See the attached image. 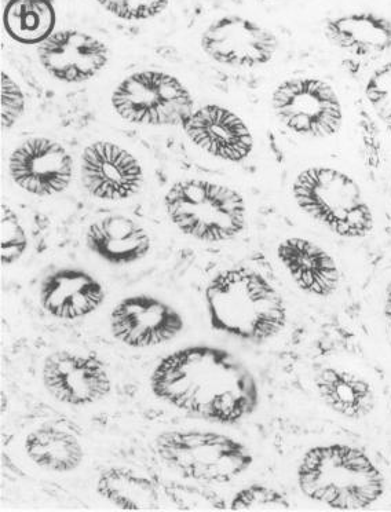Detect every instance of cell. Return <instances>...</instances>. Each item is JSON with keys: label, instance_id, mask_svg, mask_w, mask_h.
<instances>
[{"label": "cell", "instance_id": "30bf717a", "mask_svg": "<svg viewBox=\"0 0 391 512\" xmlns=\"http://www.w3.org/2000/svg\"><path fill=\"white\" fill-rule=\"evenodd\" d=\"M113 338L131 349L166 345L181 335L185 321L181 313L151 295L127 296L116 303L109 317Z\"/></svg>", "mask_w": 391, "mask_h": 512}, {"label": "cell", "instance_id": "7c38bea8", "mask_svg": "<svg viewBox=\"0 0 391 512\" xmlns=\"http://www.w3.org/2000/svg\"><path fill=\"white\" fill-rule=\"evenodd\" d=\"M80 177L90 196L104 201L129 200L144 184L137 157L109 141L93 142L80 157Z\"/></svg>", "mask_w": 391, "mask_h": 512}, {"label": "cell", "instance_id": "8fae6325", "mask_svg": "<svg viewBox=\"0 0 391 512\" xmlns=\"http://www.w3.org/2000/svg\"><path fill=\"white\" fill-rule=\"evenodd\" d=\"M202 49L211 60L225 67L258 68L276 56L279 39L250 18L225 16L203 32Z\"/></svg>", "mask_w": 391, "mask_h": 512}, {"label": "cell", "instance_id": "2e32d148", "mask_svg": "<svg viewBox=\"0 0 391 512\" xmlns=\"http://www.w3.org/2000/svg\"><path fill=\"white\" fill-rule=\"evenodd\" d=\"M107 298L104 285L79 268H61L47 274L39 288V302L49 316L79 320L97 312Z\"/></svg>", "mask_w": 391, "mask_h": 512}, {"label": "cell", "instance_id": "277c9868", "mask_svg": "<svg viewBox=\"0 0 391 512\" xmlns=\"http://www.w3.org/2000/svg\"><path fill=\"white\" fill-rule=\"evenodd\" d=\"M164 208L179 232L203 243L236 239L247 226V204L241 193L203 179L175 182L164 196Z\"/></svg>", "mask_w": 391, "mask_h": 512}, {"label": "cell", "instance_id": "ac0fdd59", "mask_svg": "<svg viewBox=\"0 0 391 512\" xmlns=\"http://www.w3.org/2000/svg\"><path fill=\"white\" fill-rule=\"evenodd\" d=\"M87 248L113 266L133 265L152 250L144 226L126 215H109L91 223L86 232Z\"/></svg>", "mask_w": 391, "mask_h": 512}, {"label": "cell", "instance_id": "3957f363", "mask_svg": "<svg viewBox=\"0 0 391 512\" xmlns=\"http://www.w3.org/2000/svg\"><path fill=\"white\" fill-rule=\"evenodd\" d=\"M297 478L303 495L332 510H365L385 493V478L371 457L345 444L310 448L299 463Z\"/></svg>", "mask_w": 391, "mask_h": 512}, {"label": "cell", "instance_id": "52a82bcc", "mask_svg": "<svg viewBox=\"0 0 391 512\" xmlns=\"http://www.w3.org/2000/svg\"><path fill=\"white\" fill-rule=\"evenodd\" d=\"M112 108L123 120L141 126H181L195 111L192 94L166 72L142 71L127 76L112 93Z\"/></svg>", "mask_w": 391, "mask_h": 512}, {"label": "cell", "instance_id": "7402d4cb", "mask_svg": "<svg viewBox=\"0 0 391 512\" xmlns=\"http://www.w3.org/2000/svg\"><path fill=\"white\" fill-rule=\"evenodd\" d=\"M24 449L32 463L51 473H72L84 460V449L78 437L54 426L31 431L25 438Z\"/></svg>", "mask_w": 391, "mask_h": 512}, {"label": "cell", "instance_id": "d6986e66", "mask_svg": "<svg viewBox=\"0 0 391 512\" xmlns=\"http://www.w3.org/2000/svg\"><path fill=\"white\" fill-rule=\"evenodd\" d=\"M324 34L332 45L356 57H372L391 49V20L378 13L358 12L330 18Z\"/></svg>", "mask_w": 391, "mask_h": 512}, {"label": "cell", "instance_id": "4fadbf2b", "mask_svg": "<svg viewBox=\"0 0 391 512\" xmlns=\"http://www.w3.org/2000/svg\"><path fill=\"white\" fill-rule=\"evenodd\" d=\"M9 173L14 184L29 195H58L71 185L72 157L57 141L45 137L29 138L10 155Z\"/></svg>", "mask_w": 391, "mask_h": 512}, {"label": "cell", "instance_id": "83f0119b", "mask_svg": "<svg viewBox=\"0 0 391 512\" xmlns=\"http://www.w3.org/2000/svg\"><path fill=\"white\" fill-rule=\"evenodd\" d=\"M365 97L375 115L391 126V61L375 69L365 84Z\"/></svg>", "mask_w": 391, "mask_h": 512}, {"label": "cell", "instance_id": "4dcf8cb0", "mask_svg": "<svg viewBox=\"0 0 391 512\" xmlns=\"http://www.w3.org/2000/svg\"><path fill=\"white\" fill-rule=\"evenodd\" d=\"M383 313H385L387 327H389L391 332V281L390 284L387 285L386 294H385V309H383Z\"/></svg>", "mask_w": 391, "mask_h": 512}, {"label": "cell", "instance_id": "7a4b0ae2", "mask_svg": "<svg viewBox=\"0 0 391 512\" xmlns=\"http://www.w3.org/2000/svg\"><path fill=\"white\" fill-rule=\"evenodd\" d=\"M215 331L251 343H265L287 325V305L257 270L240 266L215 274L204 291Z\"/></svg>", "mask_w": 391, "mask_h": 512}, {"label": "cell", "instance_id": "4316f807", "mask_svg": "<svg viewBox=\"0 0 391 512\" xmlns=\"http://www.w3.org/2000/svg\"><path fill=\"white\" fill-rule=\"evenodd\" d=\"M112 16L124 21L152 20L166 12L170 0H95Z\"/></svg>", "mask_w": 391, "mask_h": 512}, {"label": "cell", "instance_id": "603a6c76", "mask_svg": "<svg viewBox=\"0 0 391 512\" xmlns=\"http://www.w3.org/2000/svg\"><path fill=\"white\" fill-rule=\"evenodd\" d=\"M56 23L51 0H9L3 12L6 34L21 45H42L54 34Z\"/></svg>", "mask_w": 391, "mask_h": 512}, {"label": "cell", "instance_id": "44dd1931", "mask_svg": "<svg viewBox=\"0 0 391 512\" xmlns=\"http://www.w3.org/2000/svg\"><path fill=\"white\" fill-rule=\"evenodd\" d=\"M95 490L119 510L159 511L162 508L159 485L130 468H105L98 475Z\"/></svg>", "mask_w": 391, "mask_h": 512}, {"label": "cell", "instance_id": "5bb4252c", "mask_svg": "<svg viewBox=\"0 0 391 512\" xmlns=\"http://www.w3.org/2000/svg\"><path fill=\"white\" fill-rule=\"evenodd\" d=\"M181 127L193 145L222 162H244L254 151V137L247 123L225 106L210 104L195 109Z\"/></svg>", "mask_w": 391, "mask_h": 512}, {"label": "cell", "instance_id": "ba28073f", "mask_svg": "<svg viewBox=\"0 0 391 512\" xmlns=\"http://www.w3.org/2000/svg\"><path fill=\"white\" fill-rule=\"evenodd\" d=\"M272 109L285 128L301 137L330 138L342 130L341 98L321 79L284 80L272 93Z\"/></svg>", "mask_w": 391, "mask_h": 512}, {"label": "cell", "instance_id": "9a60e30c", "mask_svg": "<svg viewBox=\"0 0 391 512\" xmlns=\"http://www.w3.org/2000/svg\"><path fill=\"white\" fill-rule=\"evenodd\" d=\"M40 65L58 82H89L107 67L109 49L102 40L79 31L64 29L54 32L39 45Z\"/></svg>", "mask_w": 391, "mask_h": 512}, {"label": "cell", "instance_id": "cb8c5ba5", "mask_svg": "<svg viewBox=\"0 0 391 512\" xmlns=\"http://www.w3.org/2000/svg\"><path fill=\"white\" fill-rule=\"evenodd\" d=\"M164 497L179 511H225L229 504L207 484L170 481L162 486Z\"/></svg>", "mask_w": 391, "mask_h": 512}, {"label": "cell", "instance_id": "d4e9b609", "mask_svg": "<svg viewBox=\"0 0 391 512\" xmlns=\"http://www.w3.org/2000/svg\"><path fill=\"white\" fill-rule=\"evenodd\" d=\"M28 248V236L23 223L12 208L0 206V259L2 265L12 266L23 258Z\"/></svg>", "mask_w": 391, "mask_h": 512}, {"label": "cell", "instance_id": "f546056e", "mask_svg": "<svg viewBox=\"0 0 391 512\" xmlns=\"http://www.w3.org/2000/svg\"><path fill=\"white\" fill-rule=\"evenodd\" d=\"M363 157L368 171H378L383 163V141L378 124L367 111L358 115Z\"/></svg>", "mask_w": 391, "mask_h": 512}, {"label": "cell", "instance_id": "484cf974", "mask_svg": "<svg viewBox=\"0 0 391 512\" xmlns=\"http://www.w3.org/2000/svg\"><path fill=\"white\" fill-rule=\"evenodd\" d=\"M290 508L291 501L284 493L261 484L240 489L229 503L232 511H283Z\"/></svg>", "mask_w": 391, "mask_h": 512}, {"label": "cell", "instance_id": "6da1fadb", "mask_svg": "<svg viewBox=\"0 0 391 512\" xmlns=\"http://www.w3.org/2000/svg\"><path fill=\"white\" fill-rule=\"evenodd\" d=\"M149 382L157 400L222 426L251 418L261 402L258 380L246 362L217 346L175 350L157 364Z\"/></svg>", "mask_w": 391, "mask_h": 512}, {"label": "cell", "instance_id": "f1b7e54d", "mask_svg": "<svg viewBox=\"0 0 391 512\" xmlns=\"http://www.w3.org/2000/svg\"><path fill=\"white\" fill-rule=\"evenodd\" d=\"M2 84H0V117H2L3 130H10L16 126L18 120L25 112V95L16 80L2 71Z\"/></svg>", "mask_w": 391, "mask_h": 512}, {"label": "cell", "instance_id": "5b68a950", "mask_svg": "<svg viewBox=\"0 0 391 512\" xmlns=\"http://www.w3.org/2000/svg\"><path fill=\"white\" fill-rule=\"evenodd\" d=\"M299 210L343 237L364 239L374 232V212L356 179L332 167H309L292 185Z\"/></svg>", "mask_w": 391, "mask_h": 512}, {"label": "cell", "instance_id": "e0dca14e", "mask_svg": "<svg viewBox=\"0 0 391 512\" xmlns=\"http://www.w3.org/2000/svg\"><path fill=\"white\" fill-rule=\"evenodd\" d=\"M277 258L306 294L330 298L338 291L341 273L334 256L312 240L288 237L277 247Z\"/></svg>", "mask_w": 391, "mask_h": 512}, {"label": "cell", "instance_id": "ffe728a7", "mask_svg": "<svg viewBox=\"0 0 391 512\" xmlns=\"http://www.w3.org/2000/svg\"><path fill=\"white\" fill-rule=\"evenodd\" d=\"M316 390L321 401L343 418H367L376 407L375 391L363 376L345 369L325 368L317 376Z\"/></svg>", "mask_w": 391, "mask_h": 512}, {"label": "cell", "instance_id": "9c48e42d", "mask_svg": "<svg viewBox=\"0 0 391 512\" xmlns=\"http://www.w3.org/2000/svg\"><path fill=\"white\" fill-rule=\"evenodd\" d=\"M42 382L54 400L69 407H89L112 391L107 365L93 353L54 351L43 361Z\"/></svg>", "mask_w": 391, "mask_h": 512}, {"label": "cell", "instance_id": "8992f818", "mask_svg": "<svg viewBox=\"0 0 391 512\" xmlns=\"http://www.w3.org/2000/svg\"><path fill=\"white\" fill-rule=\"evenodd\" d=\"M153 445L159 459L179 477L207 485L235 481L254 464L248 446L215 431H163Z\"/></svg>", "mask_w": 391, "mask_h": 512}]
</instances>
